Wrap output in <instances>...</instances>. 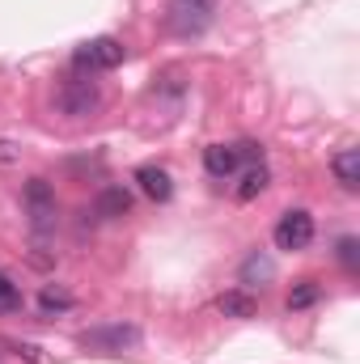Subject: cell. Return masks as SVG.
<instances>
[{"instance_id":"9a60e30c","label":"cell","mask_w":360,"mask_h":364,"mask_svg":"<svg viewBox=\"0 0 360 364\" xmlns=\"http://www.w3.org/2000/svg\"><path fill=\"white\" fill-rule=\"evenodd\" d=\"M314 301H318V284H314V279H301V284L288 292V309H309Z\"/></svg>"},{"instance_id":"277c9868","label":"cell","mask_w":360,"mask_h":364,"mask_svg":"<svg viewBox=\"0 0 360 364\" xmlns=\"http://www.w3.org/2000/svg\"><path fill=\"white\" fill-rule=\"evenodd\" d=\"M271 237H275L280 250H305V246L314 242V216H309L305 208H292V212L280 216V225H275Z\"/></svg>"},{"instance_id":"ba28073f","label":"cell","mask_w":360,"mask_h":364,"mask_svg":"<svg viewBox=\"0 0 360 364\" xmlns=\"http://www.w3.org/2000/svg\"><path fill=\"white\" fill-rule=\"evenodd\" d=\"M238 166H242V161H238L233 144H208V149H203V170H208L212 178H229Z\"/></svg>"},{"instance_id":"52a82bcc","label":"cell","mask_w":360,"mask_h":364,"mask_svg":"<svg viewBox=\"0 0 360 364\" xmlns=\"http://www.w3.org/2000/svg\"><path fill=\"white\" fill-rule=\"evenodd\" d=\"M331 174L344 191H356L360 186V149H339L331 157Z\"/></svg>"},{"instance_id":"7c38bea8","label":"cell","mask_w":360,"mask_h":364,"mask_svg":"<svg viewBox=\"0 0 360 364\" xmlns=\"http://www.w3.org/2000/svg\"><path fill=\"white\" fill-rule=\"evenodd\" d=\"M268 182H271L268 166H250V170L242 174V182H238V199H242V203H250L255 195H263V191H268Z\"/></svg>"},{"instance_id":"7a4b0ae2","label":"cell","mask_w":360,"mask_h":364,"mask_svg":"<svg viewBox=\"0 0 360 364\" xmlns=\"http://www.w3.org/2000/svg\"><path fill=\"white\" fill-rule=\"evenodd\" d=\"M212 13H216L212 0H170V26H174V34H182V38L203 34L212 26Z\"/></svg>"},{"instance_id":"30bf717a","label":"cell","mask_w":360,"mask_h":364,"mask_svg":"<svg viewBox=\"0 0 360 364\" xmlns=\"http://www.w3.org/2000/svg\"><path fill=\"white\" fill-rule=\"evenodd\" d=\"M216 309H221L225 318H255V314H259V301H255L250 292L233 288V292H221V296H216Z\"/></svg>"},{"instance_id":"e0dca14e","label":"cell","mask_w":360,"mask_h":364,"mask_svg":"<svg viewBox=\"0 0 360 364\" xmlns=\"http://www.w3.org/2000/svg\"><path fill=\"white\" fill-rule=\"evenodd\" d=\"M233 153H238V161L263 166V144H255V140H242V144H233Z\"/></svg>"},{"instance_id":"8992f818","label":"cell","mask_w":360,"mask_h":364,"mask_svg":"<svg viewBox=\"0 0 360 364\" xmlns=\"http://www.w3.org/2000/svg\"><path fill=\"white\" fill-rule=\"evenodd\" d=\"M136 182H140V191H144L153 203H166V199L174 195V182H170V174H166L162 166H140V170H136Z\"/></svg>"},{"instance_id":"2e32d148","label":"cell","mask_w":360,"mask_h":364,"mask_svg":"<svg viewBox=\"0 0 360 364\" xmlns=\"http://www.w3.org/2000/svg\"><path fill=\"white\" fill-rule=\"evenodd\" d=\"M13 309H21V292L0 275V314H13Z\"/></svg>"},{"instance_id":"4fadbf2b","label":"cell","mask_w":360,"mask_h":364,"mask_svg":"<svg viewBox=\"0 0 360 364\" xmlns=\"http://www.w3.org/2000/svg\"><path fill=\"white\" fill-rule=\"evenodd\" d=\"M38 309L51 318V314H64V309H73V296L64 292V288H55V284H47L43 288V296H38Z\"/></svg>"},{"instance_id":"6da1fadb","label":"cell","mask_w":360,"mask_h":364,"mask_svg":"<svg viewBox=\"0 0 360 364\" xmlns=\"http://www.w3.org/2000/svg\"><path fill=\"white\" fill-rule=\"evenodd\" d=\"M123 43L119 38H110V34H102V38H90V43H81L77 47V68H90V73H110V68H119L123 64Z\"/></svg>"},{"instance_id":"5bb4252c","label":"cell","mask_w":360,"mask_h":364,"mask_svg":"<svg viewBox=\"0 0 360 364\" xmlns=\"http://www.w3.org/2000/svg\"><path fill=\"white\" fill-rule=\"evenodd\" d=\"M271 275H275V267H271L268 255H250V259L242 263V279H246V284H255V279H271Z\"/></svg>"},{"instance_id":"5b68a950","label":"cell","mask_w":360,"mask_h":364,"mask_svg":"<svg viewBox=\"0 0 360 364\" xmlns=\"http://www.w3.org/2000/svg\"><path fill=\"white\" fill-rule=\"evenodd\" d=\"M97 102H102V93L93 90L90 81H77V85H68L60 93V110L64 114H90V110H97Z\"/></svg>"},{"instance_id":"9c48e42d","label":"cell","mask_w":360,"mask_h":364,"mask_svg":"<svg viewBox=\"0 0 360 364\" xmlns=\"http://www.w3.org/2000/svg\"><path fill=\"white\" fill-rule=\"evenodd\" d=\"M93 212H97L102 220H115V216H127V212H132V191H127V186H106V191L97 195V203H93Z\"/></svg>"},{"instance_id":"d6986e66","label":"cell","mask_w":360,"mask_h":364,"mask_svg":"<svg viewBox=\"0 0 360 364\" xmlns=\"http://www.w3.org/2000/svg\"><path fill=\"white\" fill-rule=\"evenodd\" d=\"M21 157V144H13V140H0V166H9V161H17Z\"/></svg>"},{"instance_id":"8fae6325","label":"cell","mask_w":360,"mask_h":364,"mask_svg":"<svg viewBox=\"0 0 360 364\" xmlns=\"http://www.w3.org/2000/svg\"><path fill=\"white\" fill-rule=\"evenodd\" d=\"M140 335L132 331V326H106V331H93L90 343H97V348H115V352H123V348H132Z\"/></svg>"},{"instance_id":"ac0fdd59","label":"cell","mask_w":360,"mask_h":364,"mask_svg":"<svg viewBox=\"0 0 360 364\" xmlns=\"http://www.w3.org/2000/svg\"><path fill=\"white\" fill-rule=\"evenodd\" d=\"M339 259H344V267H356V237L339 242Z\"/></svg>"},{"instance_id":"3957f363","label":"cell","mask_w":360,"mask_h":364,"mask_svg":"<svg viewBox=\"0 0 360 364\" xmlns=\"http://www.w3.org/2000/svg\"><path fill=\"white\" fill-rule=\"evenodd\" d=\"M26 212H30L34 233H47V229L55 225L60 203H55V191H51V182L47 178H30L26 182Z\"/></svg>"}]
</instances>
